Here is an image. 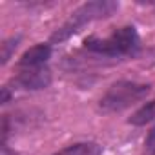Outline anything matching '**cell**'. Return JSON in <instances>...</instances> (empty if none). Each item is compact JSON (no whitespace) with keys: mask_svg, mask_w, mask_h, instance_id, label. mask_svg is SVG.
<instances>
[{"mask_svg":"<svg viewBox=\"0 0 155 155\" xmlns=\"http://www.w3.org/2000/svg\"><path fill=\"white\" fill-rule=\"evenodd\" d=\"M84 49L102 58L119 60L135 57L140 49V38L133 26H124L115 29L108 37H97V35L88 37L84 40Z\"/></svg>","mask_w":155,"mask_h":155,"instance_id":"1","label":"cell"},{"mask_svg":"<svg viewBox=\"0 0 155 155\" xmlns=\"http://www.w3.org/2000/svg\"><path fill=\"white\" fill-rule=\"evenodd\" d=\"M117 9H119V2H113V0H91V2H86L81 8H77L71 13V17L51 35V42L53 44L64 42L69 37H73L75 33H79L84 26L95 20L106 18L113 15Z\"/></svg>","mask_w":155,"mask_h":155,"instance_id":"2","label":"cell"},{"mask_svg":"<svg viewBox=\"0 0 155 155\" xmlns=\"http://www.w3.org/2000/svg\"><path fill=\"white\" fill-rule=\"evenodd\" d=\"M150 95V84H140L135 81H119L110 86V90L99 101V110L106 115L120 113Z\"/></svg>","mask_w":155,"mask_h":155,"instance_id":"3","label":"cell"},{"mask_svg":"<svg viewBox=\"0 0 155 155\" xmlns=\"http://www.w3.org/2000/svg\"><path fill=\"white\" fill-rule=\"evenodd\" d=\"M15 84L22 90H29V91L44 90L51 84V71L48 66L18 69V75L15 77Z\"/></svg>","mask_w":155,"mask_h":155,"instance_id":"4","label":"cell"},{"mask_svg":"<svg viewBox=\"0 0 155 155\" xmlns=\"http://www.w3.org/2000/svg\"><path fill=\"white\" fill-rule=\"evenodd\" d=\"M51 58V46L49 44H37L29 48L20 58H18V69L24 68H42L48 66V60Z\"/></svg>","mask_w":155,"mask_h":155,"instance_id":"5","label":"cell"},{"mask_svg":"<svg viewBox=\"0 0 155 155\" xmlns=\"http://www.w3.org/2000/svg\"><path fill=\"white\" fill-rule=\"evenodd\" d=\"M53 155H102V146H99L97 142H75Z\"/></svg>","mask_w":155,"mask_h":155,"instance_id":"6","label":"cell"},{"mask_svg":"<svg viewBox=\"0 0 155 155\" xmlns=\"http://www.w3.org/2000/svg\"><path fill=\"white\" fill-rule=\"evenodd\" d=\"M151 120H155V101L146 102L130 117V124L133 126H146Z\"/></svg>","mask_w":155,"mask_h":155,"instance_id":"7","label":"cell"},{"mask_svg":"<svg viewBox=\"0 0 155 155\" xmlns=\"http://www.w3.org/2000/svg\"><path fill=\"white\" fill-rule=\"evenodd\" d=\"M18 37H13V38H9V40H6L4 44H2V64H6L8 60H9V57H11V51L17 48V44H18Z\"/></svg>","mask_w":155,"mask_h":155,"instance_id":"8","label":"cell"},{"mask_svg":"<svg viewBox=\"0 0 155 155\" xmlns=\"http://www.w3.org/2000/svg\"><path fill=\"white\" fill-rule=\"evenodd\" d=\"M146 151H148V155H155V128L146 137Z\"/></svg>","mask_w":155,"mask_h":155,"instance_id":"9","label":"cell"}]
</instances>
